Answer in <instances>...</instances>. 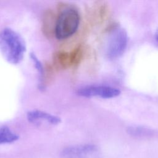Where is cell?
Instances as JSON below:
<instances>
[{
    "mask_svg": "<svg viewBox=\"0 0 158 158\" xmlns=\"http://www.w3.org/2000/svg\"><path fill=\"white\" fill-rule=\"evenodd\" d=\"M0 51L9 63L18 64L24 57L25 42L15 30L5 28L0 31Z\"/></svg>",
    "mask_w": 158,
    "mask_h": 158,
    "instance_id": "cell-1",
    "label": "cell"
},
{
    "mask_svg": "<svg viewBox=\"0 0 158 158\" xmlns=\"http://www.w3.org/2000/svg\"><path fill=\"white\" fill-rule=\"evenodd\" d=\"M80 23L78 10L72 5L62 4L58 10L54 28L56 38L59 40L69 38L77 31Z\"/></svg>",
    "mask_w": 158,
    "mask_h": 158,
    "instance_id": "cell-2",
    "label": "cell"
},
{
    "mask_svg": "<svg viewBox=\"0 0 158 158\" xmlns=\"http://www.w3.org/2000/svg\"><path fill=\"white\" fill-rule=\"evenodd\" d=\"M128 43L127 31L121 28L115 29L109 40L106 53L110 59H115L121 56L125 52Z\"/></svg>",
    "mask_w": 158,
    "mask_h": 158,
    "instance_id": "cell-3",
    "label": "cell"
},
{
    "mask_svg": "<svg viewBox=\"0 0 158 158\" xmlns=\"http://www.w3.org/2000/svg\"><path fill=\"white\" fill-rule=\"evenodd\" d=\"M120 91L118 88L106 85H88L80 88L77 94L85 98L99 97L104 99L113 98L118 96Z\"/></svg>",
    "mask_w": 158,
    "mask_h": 158,
    "instance_id": "cell-4",
    "label": "cell"
},
{
    "mask_svg": "<svg viewBox=\"0 0 158 158\" xmlns=\"http://www.w3.org/2000/svg\"><path fill=\"white\" fill-rule=\"evenodd\" d=\"M64 158H100L98 148L94 144H83L65 148L62 151Z\"/></svg>",
    "mask_w": 158,
    "mask_h": 158,
    "instance_id": "cell-5",
    "label": "cell"
},
{
    "mask_svg": "<svg viewBox=\"0 0 158 158\" xmlns=\"http://www.w3.org/2000/svg\"><path fill=\"white\" fill-rule=\"evenodd\" d=\"M27 118L29 122L36 125L44 123L57 125L61 122V119L59 116L37 109L28 111L27 114Z\"/></svg>",
    "mask_w": 158,
    "mask_h": 158,
    "instance_id": "cell-6",
    "label": "cell"
},
{
    "mask_svg": "<svg viewBox=\"0 0 158 158\" xmlns=\"http://www.w3.org/2000/svg\"><path fill=\"white\" fill-rule=\"evenodd\" d=\"M82 56L81 49L76 48L70 52L60 51L56 53L54 57L55 64L62 68H67L77 64Z\"/></svg>",
    "mask_w": 158,
    "mask_h": 158,
    "instance_id": "cell-7",
    "label": "cell"
},
{
    "mask_svg": "<svg viewBox=\"0 0 158 158\" xmlns=\"http://www.w3.org/2000/svg\"><path fill=\"white\" fill-rule=\"evenodd\" d=\"M19 136L7 127L0 128V144L10 143L17 140Z\"/></svg>",
    "mask_w": 158,
    "mask_h": 158,
    "instance_id": "cell-8",
    "label": "cell"
},
{
    "mask_svg": "<svg viewBox=\"0 0 158 158\" xmlns=\"http://www.w3.org/2000/svg\"><path fill=\"white\" fill-rule=\"evenodd\" d=\"M30 58L31 62H33L35 69L37 70V72L39 73L41 81L43 82V80L44 78V67H43V65L41 62L38 58V57L33 52L30 53Z\"/></svg>",
    "mask_w": 158,
    "mask_h": 158,
    "instance_id": "cell-9",
    "label": "cell"
},
{
    "mask_svg": "<svg viewBox=\"0 0 158 158\" xmlns=\"http://www.w3.org/2000/svg\"><path fill=\"white\" fill-rule=\"evenodd\" d=\"M128 132L130 135L135 137H144L147 136L149 135V131L143 128L140 127H131L128 130Z\"/></svg>",
    "mask_w": 158,
    "mask_h": 158,
    "instance_id": "cell-10",
    "label": "cell"
},
{
    "mask_svg": "<svg viewBox=\"0 0 158 158\" xmlns=\"http://www.w3.org/2000/svg\"><path fill=\"white\" fill-rule=\"evenodd\" d=\"M156 40L158 41V30H157L156 33Z\"/></svg>",
    "mask_w": 158,
    "mask_h": 158,
    "instance_id": "cell-11",
    "label": "cell"
}]
</instances>
